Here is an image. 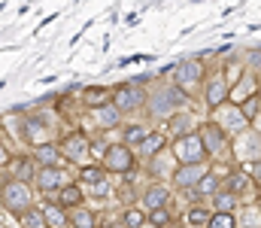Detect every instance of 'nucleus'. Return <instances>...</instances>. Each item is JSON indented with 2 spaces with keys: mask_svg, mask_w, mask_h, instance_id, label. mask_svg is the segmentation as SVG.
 <instances>
[{
  "mask_svg": "<svg viewBox=\"0 0 261 228\" xmlns=\"http://www.w3.org/2000/svg\"><path fill=\"white\" fill-rule=\"evenodd\" d=\"M67 225L70 228H97V216L85 207H73V213L67 216Z\"/></svg>",
  "mask_w": 261,
  "mask_h": 228,
  "instance_id": "obj_13",
  "label": "nucleus"
},
{
  "mask_svg": "<svg viewBox=\"0 0 261 228\" xmlns=\"http://www.w3.org/2000/svg\"><path fill=\"white\" fill-rule=\"evenodd\" d=\"M167 125H170V131H176V137L192 134V119H189L186 113H173V116L167 119Z\"/></svg>",
  "mask_w": 261,
  "mask_h": 228,
  "instance_id": "obj_23",
  "label": "nucleus"
},
{
  "mask_svg": "<svg viewBox=\"0 0 261 228\" xmlns=\"http://www.w3.org/2000/svg\"><path fill=\"white\" fill-rule=\"evenodd\" d=\"M146 91L140 88V85H119L116 91H113V107L119 110V113H134V110H140V107H146Z\"/></svg>",
  "mask_w": 261,
  "mask_h": 228,
  "instance_id": "obj_5",
  "label": "nucleus"
},
{
  "mask_svg": "<svg viewBox=\"0 0 261 228\" xmlns=\"http://www.w3.org/2000/svg\"><path fill=\"white\" fill-rule=\"evenodd\" d=\"M58 204L61 207H79L82 204V189L79 186H61V195H58Z\"/></svg>",
  "mask_w": 261,
  "mask_h": 228,
  "instance_id": "obj_21",
  "label": "nucleus"
},
{
  "mask_svg": "<svg viewBox=\"0 0 261 228\" xmlns=\"http://www.w3.org/2000/svg\"><path fill=\"white\" fill-rule=\"evenodd\" d=\"M258 107H261V94H258V91H252V94H249V97L240 104V113H243V116L252 122V119L258 116Z\"/></svg>",
  "mask_w": 261,
  "mask_h": 228,
  "instance_id": "obj_25",
  "label": "nucleus"
},
{
  "mask_svg": "<svg viewBox=\"0 0 261 228\" xmlns=\"http://www.w3.org/2000/svg\"><path fill=\"white\" fill-rule=\"evenodd\" d=\"M34 158L40 161V167H58V161H61V149L52 146V143H40Z\"/></svg>",
  "mask_w": 261,
  "mask_h": 228,
  "instance_id": "obj_15",
  "label": "nucleus"
},
{
  "mask_svg": "<svg viewBox=\"0 0 261 228\" xmlns=\"http://www.w3.org/2000/svg\"><path fill=\"white\" fill-rule=\"evenodd\" d=\"M94 119L103 125V128H113V125H119V119H122V113L113 107V104H103V107H97L94 110Z\"/></svg>",
  "mask_w": 261,
  "mask_h": 228,
  "instance_id": "obj_20",
  "label": "nucleus"
},
{
  "mask_svg": "<svg viewBox=\"0 0 261 228\" xmlns=\"http://www.w3.org/2000/svg\"><path fill=\"white\" fill-rule=\"evenodd\" d=\"M173 155L179 164H206V149L200 143V134H182L173 140Z\"/></svg>",
  "mask_w": 261,
  "mask_h": 228,
  "instance_id": "obj_3",
  "label": "nucleus"
},
{
  "mask_svg": "<svg viewBox=\"0 0 261 228\" xmlns=\"http://www.w3.org/2000/svg\"><path fill=\"white\" fill-rule=\"evenodd\" d=\"M43 219H46V228H67V213L61 204H46Z\"/></svg>",
  "mask_w": 261,
  "mask_h": 228,
  "instance_id": "obj_16",
  "label": "nucleus"
},
{
  "mask_svg": "<svg viewBox=\"0 0 261 228\" xmlns=\"http://www.w3.org/2000/svg\"><path fill=\"white\" fill-rule=\"evenodd\" d=\"M203 76H206V67H203V61L200 58H186V61H179L176 67H173V85H179V88H189V85H197V82H203Z\"/></svg>",
  "mask_w": 261,
  "mask_h": 228,
  "instance_id": "obj_6",
  "label": "nucleus"
},
{
  "mask_svg": "<svg viewBox=\"0 0 261 228\" xmlns=\"http://www.w3.org/2000/svg\"><path fill=\"white\" fill-rule=\"evenodd\" d=\"M228 97H231L228 79H225V76H213V79L206 82V91H203V100H206V107H210V110H219V107H222Z\"/></svg>",
  "mask_w": 261,
  "mask_h": 228,
  "instance_id": "obj_8",
  "label": "nucleus"
},
{
  "mask_svg": "<svg viewBox=\"0 0 261 228\" xmlns=\"http://www.w3.org/2000/svg\"><path fill=\"white\" fill-rule=\"evenodd\" d=\"M6 161H9V152L3 149V143H0V164H6Z\"/></svg>",
  "mask_w": 261,
  "mask_h": 228,
  "instance_id": "obj_36",
  "label": "nucleus"
},
{
  "mask_svg": "<svg viewBox=\"0 0 261 228\" xmlns=\"http://www.w3.org/2000/svg\"><path fill=\"white\" fill-rule=\"evenodd\" d=\"M167 201H170V192H167L164 186H149L146 195H143V204H146L149 210H155V207H167Z\"/></svg>",
  "mask_w": 261,
  "mask_h": 228,
  "instance_id": "obj_14",
  "label": "nucleus"
},
{
  "mask_svg": "<svg viewBox=\"0 0 261 228\" xmlns=\"http://www.w3.org/2000/svg\"><path fill=\"white\" fill-rule=\"evenodd\" d=\"M18 219H21V225H24V228H46L43 213H40V210H34V207H31V210H24Z\"/></svg>",
  "mask_w": 261,
  "mask_h": 228,
  "instance_id": "obj_29",
  "label": "nucleus"
},
{
  "mask_svg": "<svg viewBox=\"0 0 261 228\" xmlns=\"http://www.w3.org/2000/svg\"><path fill=\"white\" fill-rule=\"evenodd\" d=\"M146 225V213L143 210H128L125 213V228H143Z\"/></svg>",
  "mask_w": 261,
  "mask_h": 228,
  "instance_id": "obj_33",
  "label": "nucleus"
},
{
  "mask_svg": "<svg viewBox=\"0 0 261 228\" xmlns=\"http://www.w3.org/2000/svg\"><path fill=\"white\" fill-rule=\"evenodd\" d=\"M164 143H167V137H164L161 131H149V134H146V140H143L137 149H140V155H155V152L164 149Z\"/></svg>",
  "mask_w": 261,
  "mask_h": 228,
  "instance_id": "obj_18",
  "label": "nucleus"
},
{
  "mask_svg": "<svg viewBox=\"0 0 261 228\" xmlns=\"http://www.w3.org/2000/svg\"><path fill=\"white\" fill-rule=\"evenodd\" d=\"M258 213H261V192H258Z\"/></svg>",
  "mask_w": 261,
  "mask_h": 228,
  "instance_id": "obj_37",
  "label": "nucleus"
},
{
  "mask_svg": "<svg viewBox=\"0 0 261 228\" xmlns=\"http://www.w3.org/2000/svg\"><path fill=\"white\" fill-rule=\"evenodd\" d=\"M146 222H149L152 228H167L170 225V213H167V207H155V210H149Z\"/></svg>",
  "mask_w": 261,
  "mask_h": 228,
  "instance_id": "obj_26",
  "label": "nucleus"
},
{
  "mask_svg": "<svg viewBox=\"0 0 261 228\" xmlns=\"http://www.w3.org/2000/svg\"><path fill=\"white\" fill-rule=\"evenodd\" d=\"M85 104H88L91 110H97V107H103V104H113V88H107V85L85 88Z\"/></svg>",
  "mask_w": 261,
  "mask_h": 228,
  "instance_id": "obj_12",
  "label": "nucleus"
},
{
  "mask_svg": "<svg viewBox=\"0 0 261 228\" xmlns=\"http://www.w3.org/2000/svg\"><path fill=\"white\" fill-rule=\"evenodd\" d=\"M79 180L88 183V186H94V183L103 180V167H82V170H79Z\"/></svg>",
  "mask_w": 261,
  "mask_h": 228,
  "instance_id": "obj_32",
  "label": "nucleus"
},
{
  "mask_svg": "<svg viewBox=\"0 0 261 228\" xmlns=\"http://www.w3.org/2000/svg\"><path fill=\"white\" fill-rule=\"evenodd\" d=\"M213 207H216V213H234V207H237V195L228 192V189H219V192L213 195Z\"/></svg>",
  "mask_w": 261,
  "mask_h": 228,
  "instance_id": "obj_17",
  "label": "nucleus"
},
{
  "mask_svg": "<svg viewBox=\"0 0 261 228\" xmlns=\"http://www.w3.org/2000/svg\"><path fill=\"white\" fill-rule=\"evenodd\" d=\"M249 170H252V180L261 186V158H258V161H252V167H249Z\"/></svg>",
  "mask_w": 261,
  "mask_h": 228,
  "instance_id": "obj_35",
  "label": "nucleus"
},
{
  "mask_svg": "<svg viewBox=\"0 0 261 228\" xmlns=\"http://www.w3.org/2000/svg\"><path fill=\"white\" fill-rule=\"evenodd\" d=\"M24 137H28L31 143H40V140H43V125H40L37 119H28V122H24Z\"/></svg>",
  "mask_w": 261,
  "mask_h": 228,
  "instance_id": "obj_31",
  "label": "nucleus"
},
{
  "mask_svg": "<svg viewBox=\"0 0 261 228\" xmlns=\"http://www.w3.org/2000/svg\"><path fill=\"white\" fill-rule=\"evenodd\" d=\"M225 189L234 192V195H240V192L246 189V173H243V170H231L228 180H225Z\"/></svg>",
  "mask_w": 261,
  "mask_h": 228,
  "instance_id": "obj_27",
  "label": "nucleus"
},
{
  "mask_svg": "<svg viewBox=\"0 0 261 228\" xmlns=\"http://www.w3.org/2000/svg\"><path fill=\"white\" fill-rule=\"evenodd\" d=\"M64 180H67V176L61 173V167H40V173H37V183H40V189H43V192H52V189L67 186Z\"/></svg>",
  "mask_w": 261,
  "mask_h": 228,
  "instance_id": "obj_11",
  "label": "nucleus"
},
{
  "mask_svg": "<svg viewBox=\"0 0 261 228\" xmlns=\"http://www.w3.org/2000/svg\"><path fill=\"white\" fill-rule=\"evenodd\" d=\"M0 201H3V207H6L9 213L21 216L24 210H31V189H28V183H21V180H9V183H3V189H0Z\"/></svg>",
  "mask_w": 261,
  "mask_h": 228,
  "instance_id": "obj_2",
  "label": "nucleus"
},
{
  "mask_svg": "<svg viewBox=\"0 0 261 228\" xmlns=\"http://www.w3.org/2000/svg\"><path fill=\"white\" fill-rule=\"evenodd\" d=\"M0 228H3V225H0Z\"/></svg>",
  "mask_w": 261,
  "mask_h": 228,
  "instance_id": "obj_38",
  "label": "nucleus"
},
{
  "mask_svg": "<svg viewBox=\"0 0 261 228\" xmlns=\"http://www.w3.org/2000/svg\"><path fill=\"white\" fill-rule=\"evenodd\" d=\"M146 134H149L146 125H128L125 128V146H140L146 140Z\"/></svg>",
  "mask_w": 261,
  "mask_h": 228,
  "instance_id": "obj_24",
  "label": "nucleus"
},
{
  "mask_svg": "<svg viewBox=\"0 0 261 228\" xmlns=\"http://www.w3.org/2000/svg\"><path fill=\"white\" fill-rule=\"evenodd\" d=\"M186 219H189L192 228H206V222H210V210H206V207H192Z\"/></svg>",
  "mask_w": 261,
  "mask_h": 228,
  "instance_id": "obj_28",
  "label": "nucleus"
},
{
  "mask_svg": "<svg viewBox=\"0 0 261 228\" xmlns=\"http://www.w3.org/2000/svg\"><path fill=\"white\" fill-rule=\"evenodd\" d=\"M146 107L155 119H170L179 107H186V91L179 85H164L152 100H146Z\"/></svg>",
  "mask_w": 261,
  "mask_h": 228,
  "instance_id": "obj_1",
  "label": "nucleus"
},
{
  "mask_svg": "<svg viewBox=\"0 0 261 228\" xmlns=\"http://www.w3.org/2000/svg\"><path fill=\"white\" fill-rule=\"evenodd\" d=\"M103 167L113 170V173H128L130 167H134L130 146H125V143H113V146H107V152H103Z\"/></svg>",
  "mask_w": 261,
  "mask_h": 228,
  "instance_id": "obj_7",
  "label": "nucleus"
},
{
  "mask_svg": "<svg viewBox=\"0 0 261 228\" xmlns=\"http://www.w3.org/2000/svg\"><path fill=\"white\" fill-rule=\"evenodd\" d=\"M206 173V164H179L176 167V173H173V183L179 186V189H195L197 180Z\"/></svg>",
  "mask_w": 261,
  "mask_h": 228,
  "instance_id": "obj_9",
  "label": "nucleus"
},
{
  "mask_svg": "<svg viewBox=\"0 0 261 228\" xmlns=\"http://www.w3.org/2000/svg\"><path fill=\"white\" fill-rule=\"evenodd\" d=\"M216 125H219V122H216ZM222 128H225V131H246V128H249V119L240 113V107H234V110L225 113V125H222Z\"/></svg>",
  "mask_w": 261,
  "mask_h": 228,
  "instance_id": "obj_19",
  "label": "nucleus"
},
{
  "mask_svg": "<svg viewBox=\"0 0 261 228\" xmlns=\"http://www.w3.org/2000/svg\"><path fill=\"white\" fill-rule=\"evenodd\" d=\"M197 134H200V143H203V149H206L210 158H222V152L228 149V131H225L222 125L206 122Z\"/></svg>",
  "mask_w": 261,
  "mask_h": 228,
  "instance_id": "obj_4",
  "label": "nucleus"
},
{
  "mask_svg": "<svg viewBox=\"0 0 261 228\" xmlns=\"http://www.w3.org/2000/svg\"><path fill=\"white\" fill-rule=\"evenodd\" d=\"M31 176H34V167H31V161H28V158H21V161L15 164V180H21V183H24V180H31Z\"/></svg>",
  "mask_w": 261,
  "mask_h": 228,
  "instance_id": "obj_34",
  "label": "nucleus"
},
{
  "mask_svg": "<svg viewBox=\"0 0 261 228\" xmlns=\"http://www.w3.org/2000/svg\"><path fill=\"white\" fill-rule=\"evenodd\" d=\"M88 149H91V140L85 134H70L64 140V146H61V152H64L70 161H82L88 155Z\"/></svg>",
  "mask_w": 261,
  "mask_h": 228,
  "instance_id": "obj_10",
  "label": "nucleus"
},
{
  "mask_svg": "<svg viewBox=\"0 0 261 228\" xmlns=\"http://www.w3.org/2000/svg\"><path fill=\"white\" fill-rule=\"evenodd\" d=\"M219 189H222V183H219V176H216L213 170H206V173L197 180V186H195L197 195H216Z\"/></svg>",
  "mask_w": 261,
  "mask_h": 228,
  "instance_id": "obj_22",
  "label": "nucleus"
},
{
  "mask_svg": "<svg viewBox=\"0 0 261 228\" xmlns=\"http://www.w3.org/2000/svg\"><path fill=\"white\" fill-rule=\"evenodd\" d=\"M206 228H237V219H234V213H213Z\"/></svg>",
  "mask_w": 261,
  "mask_h": 228,
  "instance_id": "obj_30",
  "label": "nucleus"
}]
</instances>
